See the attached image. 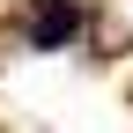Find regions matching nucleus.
I'll return each mask as SVG.
<instances>
[{"label":"nucleus","mask_w":133,"mask_h":133,"mask_svg":"<svg viewBox=\"0 0 133 133\" xmlns=\"http://www.w3.org/2000/svg\"><path fill=\"white\" fill-rule=\"evenodd\" d=\"M59 37H74V8H44V22H37V44H59Z\"/></svg>","instance_id":"f257e3e1"}]
</instances>
